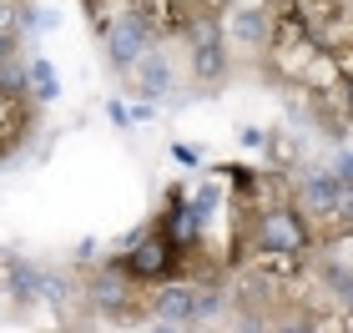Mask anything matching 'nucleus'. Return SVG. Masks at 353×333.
Returning a JSON list of instances; mask_svg holds the SVG:
<instances>
[{
    "instance_id": "1a4fd4ad",
    "label": "nucleus",
    "mask_w": 353,
    "mask_h": 333,
    "mask_svg": "<svg viewBox=\"0 0 353 333\" xmlns=\"http://www.w3.org/2000/svg\"><path fill=\"white\" fill-rule=\"evenodd\" d=\"M21 101H10L6 97V91H0V152H6L10 147V141H15V132H21Z\"/></svg>"
},
{
    "instance_id": "6e6552de",
    "label": "nucleus",
    "mask_w": 353,
    "mask_h": 333,
    "mask_svg": "<svg viewBox=\"0 0 353 333\" xmlns=\"http://www.w3.org/2000/svg\"><path fill=\"white\" fill-rule=\"evenodd\" d=\"M137 91H141L147 101H152V97H167V91H172V66H167L162 56L147 51V56L137 61Z\"/></svg>"
},
{
    "instance_id": "f257e3e1",
    "label": "nucleus",
    "mask_w": 353,
    "mask_h": 333,
    "mask_svg": "<svg viewBox=\"0 0 353 333\" xmlns=\"http://www.w3.org/2000/svg\"><path fill=\"white\" fill-rule=\"evenodd\" d=\"M298 202L308 208V217L343 222V217H353V182H343L339 172H308L298 187Z\"/></svg>"
},
{
    "instance_id": "2eb2a0df",
    "label": "nucleus",
    "mask_w": 353,
    "mask_h": 333,
    "mask_svg": "<svg viewBox=\"0 0 353 333\" xmlns=\"http://www.w3.org/2000/svg\"><path fill=\"white\" fill-rule=\"evenodd\" d=\"M10 51V30H0V56H6Z\"/></svg>"
},
{
    "instance_id": "20e7f679",
    "label": "nucleus",
    "mask_w": 353,
    "mask_h": 333,
    "mask_svg": "<svg viewBox=\"0 0 353 333\" xmlns=\"http://www.w3.org/2000/svg\"><path fill=\"white\" fill-rule=\"evenodd\" d=\"M252 237H258V248H283V252H303L313 243L308 222H303V212H293V208H268L258 217V228H252Z\"/></svg>"
},
{
    "instance_id": "39448f33",
    "label": "nucleus",
    "mask_w": 353,
    "mask_h": 333,
    "mask_svg": "<svg viewBox=\"0 0 353 333\" xmlns=\"http://www.w3.org/2000/svg\"><path fill=\"white\" fill-rule=\"evenodd\" d=\"M121 268H126V278H137V283H162L176 268V243L172 237H141V243L126 252Z\"/></svg>"
},
{
    "instance_id": "0eeeda50",
    "label": "nucleus",
    "mask_w": 353,
    "mask_h": 333,
    "mask_svg": "<svg viewBox=\"0 0 353 333\" xmlns=\"http://www.w3.org/2000/svg\"><path fill=\"white\" fill-rule=\"evenodd\" d=\"M298 263H303V252L258 248V263H252V278H268V283H288V278H298Z\"/></svg>"
},
{
    "instance_id": "f8f14e48",
    "label": "nucleus",
    "mask_w": 353,
    "mask_h": 333,
    "mask_svg": "<svg viewBox=\"0 0 353 333\" xmlns=\"http://www.w3.org/2000/svg\"><path fill=\"white\" fill-rule=\"evenodd\" d=\"M36 91H41V97H51V91H56V81H51V66H46V61H36Z\"/></svg>"
},
{
    "instance_id": "ddd939ff",
    "label": "nucleus",
    "mask_w": 353,
    "mask_h": 333,
    "mask_svg": "<svg viewBox=\"0 0 353 333\" xmlns=\"http://www.w3.org/2000/svg\"><path fill=\"white\" fill-rule=\"evenodd\" d=\"M343 97H348V106H353V61L343 66Z\"/></svg>"
},
{
    "instance_id": "9b49d317",
    "label": "nucleus",
    "mask_w": 353,
    "mask_h": 333,
    "mask_svg": "<svg viewBox=\"0 0 353 333\" xmlns=\"http://www.w3.org/2000/svg\"><path fill=\"white\" fill-rule=\"evenodd\" d=\"M10 288L21 298H36L41 293V273H30V268H10Z\"/></svg>"
},
{
    "instance_id": "4468645a",
    "label": "nucleus",
    "mask_w": 353,
    "mask_h": 333,
    "mask_svg": "<svg viewBox=\"0 0 353 333\" xmlns=\"http://www.w3.org/2000/svg\"><path fill=\"white\" fill-rule=\"evenodd\" d=\"M339 177H343V182H353V157H343V162H339Z\"/></svg>"
},
{
    "instance_id": "9d476101",
    "label": "nucleus",
    "mask_w": 353,
    "mask_h": 333,
    "mask_svg": "<svg viewBox=\"0 0 353 333\" xmlns=\"http://www.w3.org/2000/svg\"><path fill=\"white\" fill-rule=\"evenodd\" d=\"M232 36L243 41V46H258L263 36H268V15H258V10H248V15H237L232 21Z\"/></svg>"
},
{
    "instance_id": "423d86ee",
    "label": "nucleus",
    "mask_w": 353,
    "mask_h": 333,
    "mask_svg": "<svg viewBox=\"0 0 353 333\" xmlns=\"http://www.w3.org/2000/svg\"><path fill=\"white\" fill-rule=\"evenodd\" d=\"M147 46H152V30H147V21H141L137 10L106 26V56L117 61V66H137V61L147 56Z\"/></svg>"
},
{
    "instance_id": "7ed1b4c3",
    "label": "nucleus",
    "mask_w": 353,
    "mask_h": 333,
    "mask_svg": "<svg viewBox=\"0 0 353 333\" xmlns=\"http://www.w3.org/2000/svg\"><path fill=\"white\" fill-rule=\"evenodd\" d=\"M187 51H192V71H197V81H217L222 71H228V46H222V30L212 15H197V21H187Z\"/></svg>"
},
{
    "instance_id": "f03ea898",
    "label": "nucleus",
    "mask_w": 353,
    "mask_h": 333,
    "mask_svg": "<svg viewBox=\"0 0 353 333\" xmlns=\"http://www.w3.org/2000/svg\"><path fill=\"white\" fill-rule=\"evenodd\" d=\"M212 308H217L212 293H197V288H187V283H172V288H162V293L152 298L147 319H152L157 328H187V323L207 319Z\"/></svg>"
}]
</instances>
